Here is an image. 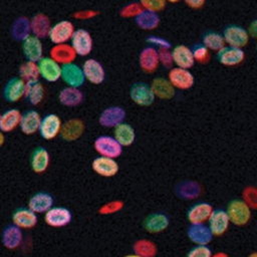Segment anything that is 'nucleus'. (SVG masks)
<instances>
[{
	"label": "nucleus",
	"instance_id": "1",
	"mask_svg": "<svg viewBox=\"0 0 257 257\" xmlns=\"http://www.w3.org/2000/svg\"><path fill=\"white\" fill-rule=\"evenodd\" d=\"M226 213L230 220L236 226L246 225L251 218V209L243 200H233L229 203Z\"/></svg>",
	"mask_w": 257,
	"mask_h": 257
},
{
	"label": "nucleus",
	"instance_id": "2",
	"mask_svg": "<svg viewBox=\"0 0 257 257\" xmlns=\"http://www.w3.org/2000/svg\"><path fill=\"white\" fill-rule=\"evenodd\" d=\"M94 150L99 156L107 158H118L122 153V146L110 136H99L93 143Z\"/></svg>",
	"mask_w": 257,
	"mask_h": 257
},
{
	"label": "nucleus",
	"instance_id": "3",
	"mask_svg": "<svg viewBox=\"0 0 257 257\" xmlns=\"http://www.w3.org/2000/svg\"><path fill=\"white\" fill-rule=\"evenodd\" d=\"M222 36L228 46L237 48L244 47L249 41L248 31L238 25H229L228 27H226L223 31Z\"/></svg>",
	"mask_w": 257,
	"mask_h": 257
},
{
	"label": "nucleus",
	"instance_id": "4",
	"mask_svg": "<svg viewBox=\"0 0 257 257\" xmlns=\"http://www.w3.org/2000/svg\"><path fill=\"white\" fill-rule=\"evenodd\" d=\"M74 31V26L70 21L61 20L51 26L48 37L55 45L63 44L71 39Z\"/></svg>",
	"mask_w": 257,
	"mask_h": 257
},
{
	"label": "nucleus",
	"instance_id": "5",
	"mask_svg": "<svg viewBox=\"0 0 257 257\" xmlns=\"http://www.w3.org/2000/svg\"><path fill=\"white\" fill-rule=\"evenodd\" d=\"M70 43L76 55L85 56L92 50V37L85 29H76L70 39Z\"/></svg>",
	"mask_w": 257,
	"mask_h": 257
},
{
	"label": "nucleus",
	"instance_id": "6",
	"mask_svg": "<svg viewBox=\"0 0 257 257\" xmlns=\"http://www.w3.org/2000/svg\"><path fill=\"white\" fill-rule=\"evenodd\" d=\"M130 96L135 103L141 106L151 105L156 97L151 85L145 82L134 83L130 89Z\"/></svg>",
	"mask_w": 257,
	"mask_h": 257
},
{
	"label": "nucleus",
	"instance_id": "7",
	"mask_svg": "<svg viewBox=\"0 0 257 257\" xmlns=\"http://www.w3.org/2000/svg\"><path fill=\"white\" fill-rule=\"evenodd\" d=\"M62 123L61 119L57 114L49 113L42 117L40 126H39V134L44 140H53L56 138L61 132Z\"/></svg>",
	"mask_w": 257,
	"mask_h": 257
},
{
	"label": "nucleus",
	"instance_id": "8",
	"mask_svg": "<svg viewBox=\"0 0 257 257\" xmlns=\"http://www.w3.org/2000/svg\"><path fill=\"white\" fill-rule=\"evenodd\" d=\"M72 219L71 212L64 207H51L45 212L44 221L45 223L54 228L64 227L70 223Z\"/></svg>",
	"mask_w": 257,
	"mask_h": 257
},
{
	"label": "nucleus",
	"instance_id": "9",
	"mask_svg": "<svg viewBox=\"0 0 257 257\" xmlns=\"http://www.w3.org/2000/svg\"><path fill=\"white\" fill-rule=\"evenodd\" d=\"M168 80L171 82L174 88L184 90L193 86L195 78L189 69L176 66L169 71Z\"/></svg>",
	"mask_w": 257,
	"mask_h": 257
},
{
	"label": "nucleus",
	"instance_id": "10",
	"mask_svg": "<svg viewBox=\"0 0 257 257\" xmlns=\"http://www.w3.org/2000/svg\"><path fill=\"white\" fill-rule=\"evenodd\" d=\"M82 71L86 80L93 84H100L103 82L105 72L102 64L96 59H86L82 64Z\"/></svg>",
	"mask_w": 257,
	"mask_h": 257
},
{
	"label": "nucleus",
	"instance_id": "11",
	"mask_svg": "<svg viewBox=\"0 0 257 257\" xmlns=\"http://www.w3.org/2000/svg\"><path fill=\"white\" fill-rule=\"evenodd\" d=\"M61 78L68 86L76 88L81 86L85 81L82 68L73 62L62 65Z\"/></svg>",
	"mask_w": 257,
	"mask_h": 257
},
{
	"label": "nucleus",
	"instance_id": "12",
	"mask_svg": "<svg viewBox=\"0 0 257 257\" xmlns=\"http://www.w3.org/2000/svg\"><path fill=\"white\" fill-rule=\"evenodd\" d=\"M209 229L212 232L213 236H221L223 235L229 227L230 220L226 211L222 209H216L212 211L209 219Z\"/></svg>",
	"mask_w": 257,
	"mask_h": 257
},
{
	"label": "nucleus",
	"instance_id": "13",
	"mask_svg": "<svg viewBox=\"0 0 257 257\" xmlns=\"http://www.w3.org/2000/svg\"><path fill=\"white\" fill-rule=\"evenodd\" d=\"M22 51L28 61L38 62L43 57V47L40 38L30 35L22 41Z\"/></svg>",
	"mask_w": 257,
	"mask_h": 257
},
{
	"label": "nucleus",
	"instance_id": "14",
	"mask_svg": "<svg viewBox=\"0 0 257 257\" xmlns=\"http://www.w3.org/2000/svg\"><path fill=\"white\" fill-rule=\"evenodd\" d=\"M40 76L48 82H55L61 77V67L59 63L51 57H43L37 62Z\"/></svg>",
	"mask_w": 257,
	"mask_h": 257
},
{
	"label": "nucleus",
	"instance_id": "15",
	"mask_svg": "<svg viewBox=\"0 0 257 257\" xmlns=\"http://www.w3.org/2000/svg\"><path fill=\"white\" fill-rule=\"evenodd\" d=\"M26 82L20 77H12L9 79L3 89V96L6 101L16 102L25 95Z\"/></svg>",
	"mask_w": 257,
	"mask_h": 257
},
{
	"label": "nucleus",
	"instance_id": "16",
	"mask_svg": "<svg viewBox=\"0 0 257 257\" xmlns=\"http://www.w3.org/2000/svg\"><path fill=\"white\" fill-rule=\"evenodd\" d=\"M92 170L102 177H113L118 172V164L112 158L99 156L95 158L91 163Z\"/></svg>",
	"mask_w": 257,
	"mask_h": 257
},
{
	"label": "nucleus",
	"instance_id": "17",
	"mask_svg": "<svg viewBox=\"0 0 257 257\" xmlns=\"http://www.w3.org/2000/svg\"><path fill=\"white\" fill-rule=\"evenodd\" d=\"M218 61L226 66H235L240 64L245 58V52L242 48L224 46L217 53Z\"/></svg>",
	"mask_w": 257,
	"mask_h": 257
},
{
	"label": "nucleus",
	"instance_id": "18",
	"mask_svg": "<svg viewBox=\"0 0 257 257\" xmlns=\"http://www.w3.org/2000/svg\"><path fill=\"white\" fill-rule=\"evenodd\" d=\"M125 118V110L120 106H109L105 108L99 115L98 121L102 126L115 127L117 124L123 122Z\"/></svg>",
	"mask_w": 257,
	"mask_h": 257
},
{
	"label": "nucleus",
	"instance_id": "19",
	"mask_svg": "<svg viewBox=\"0 0 257 257\" xmlns=\"http://www.w3.org/2000/svg\"><path fill=\"white\" fill-rule=\"evenodd\" d=\"M188 238L196 245H207L212 241L213 234L209 227L203 223L191 224L187 231Z\"/></svg>",
	"mask_w": 257,
	"mask_h": 257
},
{
	"label": "nucleus",
	"instance_id": "20",
	"mask_svg": "<svg viewBox=\"0 0 257 257\" xmlns=\"http://www.w3.org/2000/svg\"><path fill=\"white\" fill-rule=\"evenodd\" d=\"M172 57H173V62L177 65V67L189 69L195 63L192 49L183 44L177 45L173 48Z\"/></svg>",
	"mask_w": 257,
	"mask_h": 257
},
{
	"label": "nucleus",
	"instance_id": "21",
	"mask_svg": "<svg viewBox=\"0 0 257 257\" xmlns=\"http://www.w3.org/2000/svg\"><path fill=\"white\" fill-rule=\"evenodd\" d=\"M50 57L55 60L59 64H68L72 63V61L76 57V53L71 45L67 43L63 44H56L51 47L49 51Z\"/></svg>",
	"mask_w": 257,
	"mask_h": 257
},
{
	"label": "nucleus",
	"instance_id": "22",
	"mask_svg": "<svg viewBox=\"0 0 257 257\" xmlns=\"http://www.w3.org/2000/svg\"><path fill=\"white\" fill-rule=\"evenodd\" d=\"M139 63L144 71L148 73L154 72L160 64L158 50L153 46L144 48L140 53Z\"/></svg>",
	"mask_w": 257,
	"mask_h": 257
},
{
	"label": "nucleus",
	"instance_id": "23",
	"mask_svg": "<svg viewBox=\"0 0 257 257\" xmlns=\"http://www.w3.org/2000/svg\"><path fill=\"white\" fill-rule=\"evenodd\" d=\"M212 211H213V207L211 204L206 203V202L197 203L189 209V211L187 213L188 221L191 224L204 223V222L208 221Z\"/></svg>",
	"mask_w": 257,
	"mask_h": 257
},
{
	"label": "nucleus",
	"instance_id": "24",
	"mask_svg": "<svg viewBox=\"0 0 257 257\" xmlns=\"http://www.w3.org/2000/svg\"><path fill=\"white\" fill-rule=\"evenodd\" d=\"M12 222L21 229H30L37 224V216L29 208H19L13 212Z\"/></svg>",
	"mask_w": 257,
	"mask_h": 257
},
{
	"label": "nucleus",
	"instance_id": "25",
	"mask_svg": "<svg viewBox=\"0 0 257 257\" xmlns=\"http://www.w3.org/2000/svg\"><path fill=\"white\" fill-rule=\"evenodd\" d=\"M2 244L7 249H16L20 246L23 240V234L21 228L13 225H8L2 232Z\"/></svg>",
	"mask_w": 257,
	"mask_h": 257
},
{
	"label": "nucleus",
	"instance_id": "26",
	"mask_svg": "<svg viewBox=\"0 0 257 257\" xmlns=\"http://www.w3.org/2000/svg\"><path fill=\"white\" fill-rule=\"evenodd\" d=\"M84 131V123L78 118H71L66 120L61 127V138L67 142L75 141L81 137Z\"/></svg>",
	"mask_w": 257,
	"mask_h": 257
},
{
	"label": "nucleus",
	"instance_id": "27",
	"mask_svg": "<svg viewBox=\"0 0 257 257\" xmlns=\"http://www.w3.org/2000/svg\"><path fill=\"white\" fill-rule=\"evenodd\" d=\"M53 205V198L50 194L45 192H38L31 196L28 201V208L33 212L37 213H45L48 211Z\"/></svg>",
	"mask_w": 257,
	"mask_h": 257
},
{
	"label": "nucleus",
	"instance_id": "28",
	"mask_svg": "<svg viewBox=\"0 0 257 257\" xmlns=\"http://www.w3.org/2000/svg\"><path fill=\"white\" fill-rule=\"evenodd\" d=\"M169 226V218L164 213H153L144 220V228L150 233H160Z\"/></svg>",
	"mask_w": 257,
	"mask_h": 257
},
{
	"label": "nucleus",
	"instance_id": "29",
	"mask_svg": "<svg viewBox=\"0 0 257 257\" xmlns=\"http://www.w3.org/2000/svg\"><path fill=\"white\" fill-rule=\"evenodd\" d=\"M30 24H31L32 35L38 38H45L48 36L51 29V25L47 15H45L44 13L35 14L31 18Z\"/></svg>",
	"mask_w": 257,
	"mask_h": 257
},
{
	"label": "nucleus",
	"instance_id": "30",
	"mask_svg": "<svg viewBox=\"0 0 257 257\" xmlns=\"http://www.w3.org/2000/svg\"><path fill=\"white\" fill-rule=\"evenodd\" d=\"M58 100L61 104L68 107H74L83 100V93L76 87L67 86L62 88L58 93Z\"/></svg>",
	"mask_w": 257,
	"mask_h": 257
},
{
	"label": "nucleus",
	"instance_id": "31",
	"mask_svg": "<svg viewBox=\"0 0 257 257\" xmlns=\"http://www.w3.org/2000/svg\"><path fill=\"white\" fill-rule=\"evenodd\" d=\"M49 161L50 157L47 150L42 147L36 148L32 152L30 158V166L32 171L37 174L45 172L49 166Z\"/></svg>",
	"mask_w": 257,
	"mask_h": 257
},
{
	"label": "nucleus",
	"instance_id": "32",
	"mask_svg": "<svg viewBox=\"0 0 257 257\" xmlns=\"http://www.w3.org/2000/svg\"><path fill=\"white\" fill-rule=\"evenodd\" d=\"M40 114L36 110H27L21 116L20 130L25 135H32L39 130L41 122Z\"/></svg>",
	"mask_w": 257,
	"mask_h": 257
},
{
	"label": "nucleus",
	"instance_id": "33",
	"mask_svg": "<svg viewBox=\"0 0 257 257\" xmlns=\"http://www.w3.org/2000/svg\"><path fill=\"white\" fill-rule=\"evenodd\" d=\"M176 195L185 200H193L200 196L201 186L195 181H183L176 186Z\"/></svg>",
	"mask_w": 257,
	"mask_h": 257
},
{
	"label": "nucleus",
	"instance_id": "34",
	"mask_svg": "<svg viewBox=\"0 0 257 257\" xmlns=\"http://www.w3.org/2000/svg\"><path fill=\"white\" fill-rule=\"evenodd\" d=\"M22 114L16 108H10L4 111L0 116V128L2 133L12 132L20 124Z\"/></svg>",
	"mask_w": 257,
	"mask_h": 257
},
{
	"label": "nucleus",
	"instance_id": "35",
	"mask_svg": "<svg viewBox=\"0 0 257 257\" xmlns=\"http://www.w3.org/2000/svg\"><path fill=\"white\" fill-rule=\"evenodd\" d=\"M151 88L155 96L162 99H170L175 94V88L171 82L163 77H157L153 80Z\"/></svg>",
	"mask_w": 257,
	"mask_h": 257
},
{
	"label": "nucleus",
	"instance_id": "36",
	"mask_svg": "<svg viewBox=\"0 0 257 257\" xmlns=\"http://www.w3.org/2000/svg\"><path fill=\"white\" fill-rule=\"evenodd\" d=\"M31 24L30 20L27 17L21 16L14 20L11 26V35L17 41H23L28 36H30Z\"/></svg>",
	"mask_w": 257,
	"mask_h": 257
},
{
	"label": "nucleus",
	"instance_id": "37",
	"mask_svg": "<svg viewBox=\"0 0 257 257\" xmlns=\"http://www.w3.org/2000/svg\"><path fill=\"white\" fill-rule=\"evenodd\" d=\"M113 134H114V139L122 147L131 146L136 140V132L134 127L126 122H121L117 124L114 127Z\"/></svg>",
	"mask_w": 257,
	"mask_h": 257
},
{
	"label": "nucleus",
	"instance_id": "38",
	"mask_svg": "<svg viewBox=\"0 0 257 257\" xmlns=\"http://www.w3.org/2000/svg\"><path fill=\"white\" fill-rule=\"evenodd\" d=\"M44 87L42 83L38 80L26 82V89H25V97L33 105L39 104L44 98Z\"/></svg>",
	"mask_w": 257,
	"mask_h": 257
},
{
	"label": "nucleus",
	"instance_id": "39",
	"mask_svg": "<svg viewBox=\"0 0 257 257\" xmlns=\"http://www.w3.org/2000/svg\"><path fill=\"white\" fill-rule=\"evenodd\" d=\"M136 24L145 30H152L159 26L160 17L156 12L143 10L136 18Z\"/></svg>",
	"mask_w": 257,
	"mask_h": 257
},
{
	"label": "nucleus",
	"instance_id": "40",
	"mask_svg": "<svg viewBox=\"0 0 257 257\" xmlns=\"http://www.w3.org/2000/svg\"><path fill=\"white\" fill-rule=\"evenodd\" d=\"M19 76L25 82L38 80L40 76L38 63L33 61H28V60L22 63L19 67Z\"/></svg>",
	"mask_w": 257,
	"mask_h": 257
},
{
	"label": "nucleus",
	"instance_id": "41",
	"mask_svg": "<svg viewBox=\"0 0 257 257\" xmlns=\"http://www.w3.org/2000/svg\"><path fill=\"white\" fill-rule=\"evenodd\" d=\"M135 255L140 257H153L157 254V246L154 242L148 239L138 240L134 244Z\"/></svg>",
	"mask_w": 257,
	"mask_h": 257
},
{
	"label": "nucleus",
	"instance_id": "42",
	"mask_svg": "<svg viewBox=\"0 0 257 257\" xmlns=\"http://www.w3.org/2000/svg\"><path fill=\"white\" fill-rule=\"evenodd\" d=\"M203 45L209 49L214 51H219L225 46V41L222 34L210 31L204 34L203 36Z\"/></svg>",
	"mask_w": 257,
	"mask_h": 257
},
{
	"label": "nucleus",
	"instance_id": "43",
	"mask_svg": "<svg viewBox=\"0 0 257 257\" xmlns=\"http://www.w3.org/2000/svg\"><path fill=\"white\" fill-rule=\"evenodd\" d=\"M144 10L141 2H132V3H128L127 5L123 6L120 10V15L124 18H127V17H137L142 11Z\"/></svg>",
	"mask_w": 257,
	"mask_h": 257
},
{
	"label": "nucleus",
	"instance_id": "44",
	"mask_svg": "<svg viewBox=\"0 0 257 257\" xmlns=\"http://www.w3.org/2000/svg\"><path fill=\"white\" fill-rule=\"evenodd\" d=\"M192 52H193L194 60L200 63H207L210 59L209 49H207L203 44H196L193 47Z\"/></svg>",
	"mask_w": 257,
	"mask_h": 257
},
{
	"label": "nucleus",
	"instance_id": "45",
	"mask_svg": "<svg viewBox=\"0 0 257 257\" xmlns=\"http://www.w3.org/2000/svg\"><path fill=\"white\" fill-rule=\"evenodd\" d=\"M257 191L254 187H247L243 191V201L250 207V209H255L257 206Z\"/></svg>",
	"mask_w": 257,
	"mask_h": 257
},
{
	"label": "nucleus",
	"instance_id": "46",
	"mask_svg": "<svg viewBox=\"0 0 257 257\" xmlns=\"http://www.w3.org/2000/svg\"><path fill=\"white\" fill-rule=\"evenodd\" d=\"M123 207V203L121 201H111L108 202L104 205H102L99 209H98V213L101 215H108V214H113L118 212L119 210H121Z\"/></svg>",
	"mask_w": 257,
	"mask_h": 257
},
{
	"label": "nucleus",
	"instance_id": "47",
	"mask_svg": "<svg viewBox=\"0 0 257 257\" xmlns=\"http://www.w3.org/2000/svg\"><path fill=\"white\" fill-rule=\"evenodd\" d=\"M141 4L144 8V10L152 11V12H158L165 8L166 2L163 0H143L141 1Z\"/></svg>",
	"mask_w": 257,
	"mask_h": 257
},
{
	"label": "nucleus",
	"instance_id": "48",
	"mask_svg": "<svg viewBox=\"0 0 257 257\" xmlns=\"http://www.w3.org/2000/svg\"><path fill=\"white\" fill-rule=\"evenodd\" d=\"M189 257H211L212 251L207 245H196L187 254Z\"/></svg>",
	"mask_w": 257,
	"mask_h": 257
},
{
	"label": "nucleus",
	"instance_id": "49",
	"mask_svg": "<svg viewBox=\"0 0 257 257\" xmlns=\"http://www.w3.org/2000/svg\"><path fill=\"white\" fill-rule=\"evenodd\" d=\"M159 54V60L162 65L165 67H171L173 65V57H172V51L169 48H159L158 50Z\"/></svg>",
	"mask_w": 257,
	"mask_h": 257
},
{
	"label": "nucleus",
	"instance_id": "50",
	"mask_svg": "<svg viewBox=\"0 0 257 257\" xmlns=\"http://www.w3.org/2000/svg\"><path fill=\"white\" fill-rule=\"evenodd\" d=\"M147 41L149 43H152L154 45H157L159 48H170L171 44L166 39L159 37V36H149L147 38Z\"/></svg>",
	"mask_w": 257,
	"mask_h": 257
},
{
	"label": "nucleus",
	"instance_id": "51",
	"mask_svg": "<svg viewBox=\"0 0 257 257\" xmlns=\"http://www.w3.org/2000/svg\"><path fill=\"white\" fill-rule=\"evenodd\" d=\"M190 8H194V9H199V8H202L205 4V1L203 0H189V1H186L185 2Z\"/></svg>",
	"mask_w": 257,
	"mask_h": 257
},
{
	"label": "nucleus",
	"instance_id": "52",
	"mask_svg": "<svg viewBox=\"0 0 257 257\" xmlns=\"http://www.w3.org/2000/svg\"><path fill=\"white\" fill-rule=\"evenodd\" d=\"M97 13L94 12V11H81V12L75 13L74 17L75 18H89V17H92V16H94Z\"/></svg>",
	"mask_w": 257,
	"mask_h": 257
},
{
	"label": "nucleus",
	"instance_id": "53",
	"mask_svg": "<svg viewBox=\"0 0 257 257\" xmlns=\"http://www.w3.org/2000/svg\"><path fill=\"white\" fill-rule=\"evenodd\" d=\"M249 36L252 35L253 37L256 36V21H253L249 27Z\"/></svg>",
	"mask_w": 257,
	"mask_h": 257
}]
</instances>
